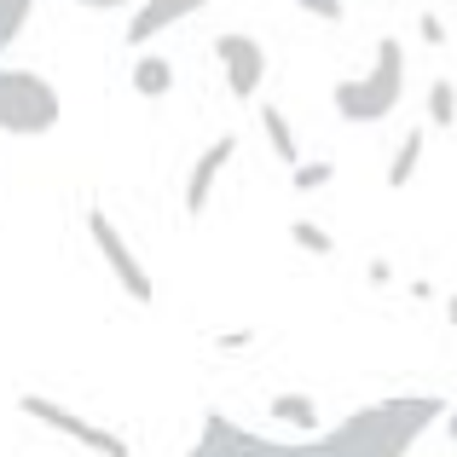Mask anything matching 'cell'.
Listing matches in <instances>:
<instances>
[{
  "mask_svg": "<svg viewBox=\"0 0 457 457\" xmlns=\"http://www.w3.org/2000/svg\"><path fill=\"white\" fill-rule=\"evenodd\" d=\"M446 411L452 400H440V394H394V400L359 405L330 435L342 440L347 457H405L435 423H446Z\"/></svg>",
  "mask_w": 457,
  "mask_h": 457,
  "instance_id": "6da1fadb",
  "label": "cell"
},
{
  "mask_svg": "<svg viewBox=\"0 0 457 457\" xmlns=\"http://www.w3.org/2000/svg\"><path fill=\"white\" fill-rule=\"evenodd\" d=\"M336 116L342 122H353V128H370V122H388L394 111H400V99H405V46L394 41H377V64L365 70V76H353V81H336Z\"/></svg>",
  "mask_w": 457,
  "mask_h": 457,
  "instance_id": "7a4b0ae2",
  "label": "cell"
},
{
  "mask_svg": "<svg viewBox=\"0 0 457 457\" xmlns=\"http://www.w3.org/2000/svg\"><path fill=\"white\" fill-rule=\"evenodd\" d=\"M186 457H347L342 440L336 435H302V440H267V435H249L244 423H232V417L214 411L209 423H203L197 446Z\"/></svg>",
  "mask_w": 457,
  "mask_h": 457,
  "instance_id": "3957f363",
  "label": "cell"
},
{
  "mask_svg": "<svg viewBox=\"0 0 457 457\" xmlns=\"http://www.w3.org/2000/svg\"><path fill=\"white\" fill-rule=\"evenodd\" d=\"M64 104H58V87L35 70H6L0 64V134H18V139H35V134H53Z\"/></svg>",
  "mask_w": 457,
  "mask_h": 457,
  "instance_id": "277c9868",
  "label": "cell"
},
{
  "mask_svg": "<svg viewBox=\"0 0 457 457\" xmlns=\"http://www.w3.org/2000/svg\"><path fill=\"white\" fill-rule=\"evenodd\" d=\"M18 411L29 417V423H46L53 435L76 440V446H87L93 457H134V446H128V440L116 435V428H104V423H93V417L70 411V405L46 400V394H18Z\"/></svg>",
  "mask_w": 457,
  "mask_h": 457,
  "instance_id": "5b68a950",
  "label": "cell"
},
{
  "mask_svg": "<svg viewBox=\"0 0 457 457\" xmlns=\"http://www.w3.org/2000/svg\"><path fill=\"white\" fill-rule=\"evenodd\" d=\"M87 237H93V249L104 255V267H111V278L122 284V295L128 302H139V307H151V295H156V284H151V272L139 267V255L128 249V237L116 232V220L104 209H87Z\"/></svg>",
  "mask_w": 457,
  "mask_h": 457,
  "instance_id": "8992f818",
  "label": "cell"
},
{
  "mask_svg": "<svg viewBox=\"0 0 457 457\" xmlns=\"http://www.w3.org/2000/svg\"><path fill=\"white\" fill-rule=\"evenodd\" d=\"M214 58H220L226 70V87H232V99H255L261 81H267V46L255 41V35H214Z\"/></svg>",
  "mask_w": 457,
  "mask_h": 457,
  "instance_id": "52a82bcc",
  "label": "cell"
},
{
  "mask_svg": "<svg viewBox=\"0 0 457 457\" xmlns=\"http://www.w3.org/2000/svg\"><path fill=\"white\" fill-rule=\"evenodd\" d=\"M237 156V134H220V139H209L203 145V156L191 162V174H186V214H203L209 209V197H214V179L226 174V162Z\"/></svg>",
  "mask_w": 457,
  "mask_h": 457,
  "instance_id": "ba28073f",
  "label": "cell"
},
{
  "mask_svg": "<svg viewBox=\"0 0 457 457\" xmlns=\"http://www.w3.org/2000/svg\"><path fill=\"white\" fill-rule=\"evenodd\" d=\"M203 6H209V0H139V6H134V18H128V46H134V53H139V46H145V41H156V35H168V29H174V23H186L191 18V12H203Z\"/></svg>",
  "mask_w": 457,
  "mask_h": 457,
  "instance_id": "9c48e42d",
  "label": "cell"
},
{
  "mask_svg": "<svg viewBox=\"0 0 457 457\" xmlns=\"http://www.w3.org/2000/svg\"><path fill=\"white\" fill-rule=\"evenodd\" d=\"M128 81H134L139 99H162V93L174 87V64H168V58H156V53H139V58H134V76H128Z\"/></svg>",
  "mask_w": 457,
  "mask_h": 457,
  "instance_id": "30bf717a",
  "label": "cell"
},
{
  "mask_svg": "<svg viewBox=\"0 0 457 457\" xmlns=\"http://www.w3.org/2000/svg\"><path fill=\"white\" fill-rule=\"evenodd\" d=\"M267 411L278 417V423L302 428V435H319V400H312V394H272Z\"/></svg>",
  "mask_w": 457,
  "mask_h": 457,
  "instance_id": "8fae6325",
  "label": "cell"
},
{
  "mask_svg": "<svg viewBox=\"0 0 457 457\" xmlns=\"http://www.w3.org/2000/svg\"><path fill=\"white\" fill-rule=\"evenodd\" d=\"M261 128H267V145L278 151V162H302V151H295V128H290V116L278 111V104H261Z\"/></svg>",
  "mask_w": 457,
  "mask_h": 457,
  "instance_id": "7c38bea8",
  "label": "cell"
},
{
  "mask_svg": "<svg viewBox=\"0 0 457 457\" xmlns=\"http://www.w3.org/2000/svg\"><path fill=\"white\" fill-rule=\"evenodd\" d=\"M417 162H423V128H411V134L400 139V151H394V162H388V186L405 191L417 179Z\"/></svg>",
  "mask_w": 457,
  "mask_h": 457,
  "instance_id": "4fadbf2b",
  "label": "cell"
},
{
  "mask_svg": "<svg viewBox=\"0 0 457 457\" xmlns=\"http://www.w3.org/2000/svg\"><path fill=\"white\" fill-rule=\"evenodd\" d=\"M428 122H435V128H457V81H446V76L428 81Z\"/></svg>",
  "mask_w": 457,
  "mask_h": 457,
  "instance_id": "5bb4252c",
  "label": "cell"
},
{
  "mask_svg": "<svg viewBox=\"0 0 457 457\" xmlns=\"http://www.w3.org/2000/svg\"><path fill=\"white\" fill-rule=\"evenodd\" d=\"M290 244H295V249H307V255H319V261H330V255H336V237L324 232L319 220H290Z\"/></svg>",
  "mask_w": 457,
  "mask_h": 457,
  "instance_id": "9a60e30c",
  "label": "cell"
},
{
  "mask_svg": "<svg viewBox=\"0 0 457 457\" xmlns=\"http://www.w3.org/2000/svg\"><path fill=\"white\" fill-rule=\"evenodd\" d=\"M29 12H35V0H0V53H6V46L23 35Z\"/></svg>",
  "mask_w": 457,
  "mask_h": 457,
  "instance_id": "2e32d148",
  "label": "cell"
},
{
  "mask_svg": "<svg viewBox=\"0 0 457 457\" xmlns=\"http://www.w3.org/2000/svg\"><path fill=\"white\" fill-rule=\"evenodd\" d=\"M330 179H336V162H330V156H319V162H295L290 186H295V191H324Z\"/></svg>",
  "mask_w": 457,
  "mask_h": 457,
  "instance_id": "e0dca14e",
  "label": "cell"
},
{
  "mask_svg": "<svg viewBox=\"0 0 457 457\" xmlns=\"http://www.w3.org/2000/svg\"><path fill=\"white\" fill-rule=\"evenodd\" d=\"M302 12H312V18H324V23H342V0H295Z\"/></svg>",
  "mask_w": 457,
  "mask_h": 457,
  "instance_id": "ac0fdd59",
  "label": "cell"
},
{
  "mask_svg": "<svg viewBox=\"0 0 457 457\" xmlns=\"http://www.w3.org/2000/svg\"><path fill=\"white\" fill-rule=\"evenodd\" d=\"M417 29H423V46H446V23H440L435 12H423V18H417Z\"/></svg>",
  "mask_w": 457,
  "mask_h": 457,
  "instance_id": "d6986e66",
  "label": "cell"
},
{
  "mask_svg": "<svg viewBox=\"0 0 457 457\" xmlns=\"http://www.w3.org/2000/svg\"><path fill=\"white\" fill-rule=\"evenodd\" d=\"M214 342H220V347H249V330H220Z\"/></svg>",
  "mask_w": 457,
  "mask_h": 457,
  "instance_id": "ffe728a7",
  "label": "cell"
},
{
  "mask_svg": "<svg viewBox=\"0 0 457 457\" xmlns=\"http://www.w3.org/2000/svg\"><path fill=\"white\" fill-rule=\"evenodd\" d=\"M70 6H93V12H122L128 0H70Z\"/></svg>",
  "mask_w": 457,
  "mask_h": 457,
  "instance_id": "44dd1931",
  "label": "cell"
},
{
  "mask_svg": "<svg viewBox=\"0 0 457 457\" xmlns=\"http://www.w3.org/2000/svg\"><path fill=\"white\" fill-rule=\"evenodd\" d=\"M446 435L457 440V405H452V411H446Z\"/></svg>",
  "mask_w": 457,
  "mask_h": 457,
  "instance_id": "7402d4cb",
  "label": "cell"
},
{
  "mask_svg": "<svg viewBox=\"0 0 457 457\" xmlns=\"http://www.w3.org/2000/svg\"><path fill=\"white\" fill-rule=\"evenodd\" d=\"M446 319H452V330H457V295H452V302H446Z\"/></svg>",
  "mask_w": 457,
  "mask_h": 457,
  "instance_id": "603a6c76",
  "label": "cell"
}]
</instances>
